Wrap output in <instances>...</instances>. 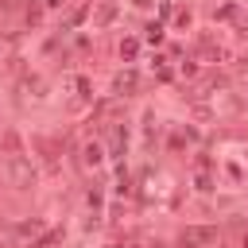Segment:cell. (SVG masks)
<instances>
[{
  "label": "cell",
  "instance_id": "1",
  "mask_svg": "<svg viewBox=\"0 0 248 248\" xmlns=\"http://www.w3.org/2000/svg\"><path fill=\"white\" fill-rule=\"evenodd\" d=\"M217 232L213 229H186L182 232V248H198V244H209Z\"/></svg>",
  "mask_w": 248,
  "mask_h": 248
},
{
  "label": "cell",
  "instance_id": "2",
  "mask_svg": "<svg viewBox=\"0 0 248 248\" xmlns=\"http://www.w3.org/2000/svg\"><path fill=\"white\" fill-rule=\"evenodd\" d=\"M81 155H85V163H89V167H97V163H101V147H97V143H85V151H81Z\"/></svg>",
  "mask_w": 248,
  "mask_h": 248
},
{
  "label": "cell",
  "instance_id": "3",
  "mask_svg": "<svg viewBox=\"0 0 248 248\" xmlns=\"http://www.w3.org/2000/svg\"><path fill=\"white\" fill-rule=\"evenodd\" d=\"M136 50H140L136 39H124V43H120V54H124V58H136Z\"/></svg>",
  "mask_w": 248,
  "mask_h": 248
},
{
  "label": "cell",
  "instance_id": "4",
  "mask_svg": "<svg viewBox=\"0 0 248 248\" xmlns=\"http://www.w3.org/2000/svg\"><path fill=\"white\" fill-rule=\"evenodd\" d=\"M132 85H136V74H120L116 78V89H132Z\"/></svg>",
  "mask_w": 248,
  "mask_h": 248
},
{
  "label": "cell",
  "instance_id": "5",
  "mask_svg": "<svg viewBox=\"0 0 248 248\" xmlns=\"http://www.w3.org/2000/svg\"><path fill=\"white\" fill-rule=\"evenodd\" d=\"M147 39H151V43H159V39H163V27H159V23H151V27H147Z\"/></svg>",
  "mask_w": 248,
  "mask_h": 248
},
{
  "label": "cell",
  "instance_id": "6",
  "mask_svg": "<svg viewBox=\"0 0 248 248\" xmlns=\"http://www.w3.org/2000/svg\"><path fill=\"white\" fill-rule=\"evenodd\" d=\"M244 248H248V236H244Z\"/></svg>",
  "mask_w": 248,
  "mask_h": 248
}]
</instances>
